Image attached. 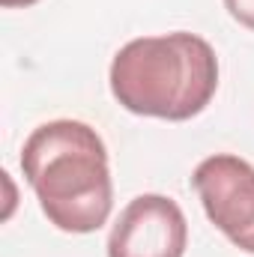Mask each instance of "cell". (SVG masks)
I'll return each instance as SVG.
<instances>
[{
  "label": "cell",
  "instance_id": "obj_6",
  "mask_svg": "<svg viewBox=\"0 0 254 257\" xmlns=\"http://www.w3.org/2000/svg\"><path fill=\"white\" fill-rule=\"evenodd\" d=\"M36 0H0V6H6V9H15V6H33Z\"/></svg>",
  "mask_w": 254,
  "mask_h": 257
},
{
  "label": "cell",
  "instance_id": "obj_1",
  "mask_svg": "<svg viewBox=\"0 0 254 257\" xmlns=\"http://www.w3.org/2000/svg\"><path fill=\"white\" fill-rule=\"evenodd\" d=\"M21 168L54 227L90 233L108 221L114 186L108 150L96 128L78 120L33 128L21 150Z\"/></svg>",
  "mask_w": 254,
  "mask_h": 257
},
{
  "label": "cell",
  "instance_id": "obj_3",
  "mask_svg": "<svg viewBox=\"0 0 254 257\" xmlns=\"http://www.w3.org/2000/svg\"><path fill=\"white\" fill-rule=\"evenodd\" d=\"M194 192L206 218L242 251L254 254V168L230 153L203 159L194 168Z\"/></svg>",
  "mask_w": 254,
  "mask_h": 257
},
{
  "label": "cell",
  "instance_id": "obj_4",
  "mask_svg": "<svg viewBox=\"0 0 254 257\" xmlns=\"http://www.w3.org/2000/svg\"><path fill=\"white\" fill-rule=\"evenodd\" d=\"M189 224L177 200L141 194L120 212L108 236V257H183Z\"/></svg>",
  "mask_w": 254,
  "mask_h": 257
},
{
  "label": "cell",
  "instance_id": "obj_2",
  "mask_svg": "<svg viewBox=\"0 0 254 257\" xmlns=\"http://www.w3.org/2000/svg\"><path fill=\"white\" fill-rule=\"evenodd\" d=\"M218 87V60L206 39L194 33L141 36L123 45L111 63L114 99L141 117L191 120Z\"/></svg>",
  "mask_w": 254,
  "mask_h": 257
},
{
  "label": "cell",
  "instance_id": "obj_5",
  "mask_svg": "<svg viewBox=\"0 0 254 257\" xmlns=\"http://www.w3.org/2000/svg\"><path fill=\"white\" fill-rule=\"evenodd\" d=\"M224 9H227L230 18H236L242 27L254 30V0H224Z\"/></svg>",
  "mask_w": 254,
  "mask_h": 257
}]
</instances>
